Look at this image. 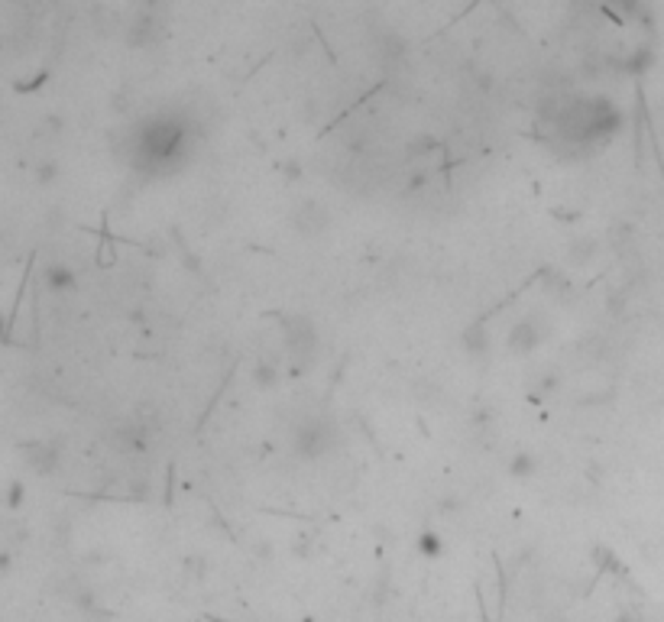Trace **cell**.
<instances>
[{"mask_svg": "<svg viewBox=\"0 0 664 622\" xmlns=\"http://www.w3.org/2000/svg\"><path fill=\"white\" fill-rule=\"evenodd\" d=\"M341 432L334 428L328 418H305V422L295 424L292 432V451L305 461H318L328 451H334Z\"/></svg>", "mask_w": 664, "mask_h": 622, "instance_id": "7a4b0ae2", "label": "cell"}, {"mask_svg": "<svg viewBox=\"0 0 664 622\" xmlns=\"http://www.w3.org/2000/svg\"><path fill=\"white\" fill-rule=\"evenodd\" d=\"M42 285L52 295H66L78 285V273L68 263H49L42 266Z\"/></svg>", "mask_w": 664, "mask_h": 622, "instance_id": "ba28073f", "label": "cell"}, {"mask_svg": "<svg viewBox=\"0 0 664 622\" xmlns=\"http://www.w3.org/2000/svg\"><path fill=\"white\" fill-rule=\"evenodd\" d=\"M464 506V502L457 500V496H447V500H441V512H457Z\"/></svg>", "mask_w": 664, "mask_h": 622, "instance_id": "44dd1931", "label": "cell"}, {"mask_svg": "<svg viewBox=\"0 0 664 622\" xmlns=\"http://www.w3.org/2000/svg\"><path fill=\"white\" fill-rule=\"evenodd\" d=\"M493 422H496V408H476L474 418H470L474 428H490Z\"/></svg>", "mask_w": 664, "mask_h": 622, "instance_id": "d6986e66", "label": "cell"}, {"mask_svg": "<svg viewBox=\"0 0 664 622\" xmlns=\"http://www.w3.org/2000/svg\"><path fill=\"white\" fill-rule=\"evenodd\" d=\"M58 461H62V454H58L56 444L33 441L27 447V467L33 473H39V477H49V473H56L58 470Z\"/></svg>", "mask_w": 664, "mask_h": 622, "instance_id": "52a82bcc", "label": "cell"}, {"mask_svg": "<svg viewBox=\"0 0 664 622\" xmlns=\"http://www.w3.org/2000/svg\"><path fill=\"white\" fill-rule=\"evenodd\" d=\"M597 237H574L567 246V263L570 266H587L590 260H597Z\"/></svg>", "mask_w": 664, "mask_h": 622, "instance_id": "8fae6325", "label": "cell"}, {"mask_svg": "<svg viewBox=\"0 0 664 622\" xmlns=\"http://www.w3.org/2000/svg\"><path fill=\"white\" fill-rule=\"evenodd\" d=\"M560 386V377L558 373H541L535 383H531V389H535V396H548V393H554V389Z\"/></svg>", "mask_w": 664, "mask_h": 622, "instance_id": "ac0fdd59", "label": "cell"}, {"mask_svg": "<svg viewBox=\"0 0 664 622\" xmlns=\"http://www.w3.org/2000/svg\"><path fill=\"white\" fill-rule=\"evenodd\" d=\"M191 152V123L181 113L146 117L127 133V159L133 169L166 175L185 166Z\"/></svg>", "mask_w": 664, "mask_h": 622, "instance_id": "6da1fadb", "label": "cell"}, {"mask_svg": "<svg viewBox=\"0 0 664 622\" xmlns=\"http://www.w3.org/2000/svg\"><path fill=\"white\" fill-rule=\"evenodd\" d=\"M415 551L425 561H437V557L444 555V538H441V532H435V528H421L415 538Z\"/></svg>", "mask_w": 664, "mask_h": 622, "instance_id": "7c38bea8", "label": "cell"}, {"mask_svg": "<svg viewBox=\"0 0 664 622\" xmlns=\"http://www.w3.org/2000/svg\"><path fill=\"white\" fill-rule=\"evenodd\" d=\"M282 175H285V182H289V185H295V182H302V166H298L295 159H285L282 162Z\"/></svg>", "mask_w": 664, "mask_h": 622, "instance_id": "ffe728a7", "label": "cell"}, {"mask_svg": "<svg viewBox=\"0 0 664 622\" xmlns=\"http://www.w3.org/2000/svg\"><path fill=\"white\" fill-rule=\"evenodd\" d=\"M506 470H509V477H515V480H529V477L538 473V457L531 451H515L513 457H509V463H506Z\"/></svg>", "mask_w": 664, "mask_h": 622, "instance_id": "4fadbf2b", "label": "cell"}, {"mask_svg": "<svg viewBox=\"0 0 664 622\" xmlns=\"http://www.w3.org/2000/svg\"><path fill=\"white\" fill-rule=\"evenodd\" d=\"M282 330H285V354L292 357L295 369L305 373L308 367H314L318 360V328L312 321L302 318V315H292V318L282 321Z\"/></svg>", "mask_w": 664, "mask_h": 622, "instance_id": "3957f363", "label": "cell"}, {"mask_svg": "<svg viewBox=\"0 0 664 622\" xmlns=\"http://www.w3.org/2000/svg\"><path fill=\"white\" fill-rule=\"evenodd\" d=\"M250 379H253V386H257V389L269 393V389L279 386V379H282V369H279V363H275L273 357H259L257 367H253V373H250Z\"/></svg>", "mask_w": 664, "mask_h": 622, "instance_id": "30bf717a", "label": "cell"}, {"mask_svg": "<svg viewBox=\"0 0 664 622\" xmlns=\"http://www.w3.org/2000/svg\"><path fill=\"white\" fill-rule=\"evenodd\" d=\"M652 62H655V56H652V46H638L636 52H632V58H619L616 68H619V72H626V75H642V72H648V68H652Z\"/></svg>", "mask_w": 664, "mask_h": 622, "instance_id": "5bb4252c", "label": "cell"}, {"mask_svg": "<svg viewBox=\"0 0 664 622\" xmlns=\"http://www.w3.org/2000/svg\"><path fill=\"white\" fill-rule=\"evenodd\" d=\"M23 506H27V486H23V480H10L7 483V509L19 512Z\"/></svg>", "mask_w": 664, "mask_h": 622, "instance_id": "2e32d148", "label": "cell"}, {"mask_svg": "<svg viewBox=\"0 0 664 622\" xmlns=\"http://www.w3.org/2000/svg\"><path fill=\"white\" fill-rule=\"evenodd\" d=\"M460 347H464L470 357H483L486 350H490V328H486V321L467 324L464 334H460Z\"/></svg>", "mask_w": 664, "mask_h": 622, "instance_id": "9c48e42d", "label": "cell"}, {"mask_svg": "<svg viewBox=\"0 0 664 622\" xmlns=\"http://www.w3.org/2000/svg\"><path fill=\"white\" fill-rule=\"evenodd\" d=\"M435 150H437L435 136H415V140L408 143V156H412V159H428Z\"/></svg>", "mask_w": 664, "mask_h": 622, "instance_id": "e0dca14e", "label": "cell"}, {"mask_svg": "<svg viewBox=\"0 0 664 622\" xmlns=\"http://www.w3.org/2000/svg\"><path fill=\"white\" fill-rule=\"evenodd\" d=\"M58 172H62V166L56 159H42L33 166V179H36V185H52L58 179Z\"/></svg>", "mask_w": 664, "mask_h": 622, "instance_id": "9a60e30c", "label": "cell"}, {"mask_svg": "<svg viewBox=\"0 0 664 622\" xmlns=\"http://www.w3.org/2000/svg\"><path fill=\"white\" fill-rule=\"evenodd\" d=\"M331 221H334L331 211H328L321 201H302V205L295 207V214H292V227L302 237H321V234H328Z\"/></svg>", "mask_w": 664, "mask_h": 622, "instance_id": "5b68a950", "label": "cell"}, {"mask_svg": "<svg viewBox=\"0 0 664 622\" xmlns=\"http://www.w3.org/2000/svg\"><path fill=\"white\" fill-rule=\"evenodd\" d=\"M156 13H162V7L146 4V7L136 10V17L127 23V43H130L133 49H143V46H152V43H156L159 27H162Z\"/></svg>", "mask_w": 664, "mask_h": 622, "instance_id": "8992f818", "label": "cell"}, {"mask_svg": "<svg viewBox=\"0 0 664 622\" xmlns=\"http://www.w3.org/2000/svg\"><path fill=\"white\" fill-rule=\"evenodd\" d=\"M544 340H548V321H541V315H525V318H519L513 328H509L506 344H509L513 354L529 357V354H535V350L544 344Z\"/></svg>", "mask_w": 664, "mask_h": 622, "instance_id": "277c9868", "label": "cell"}]
</instances>
